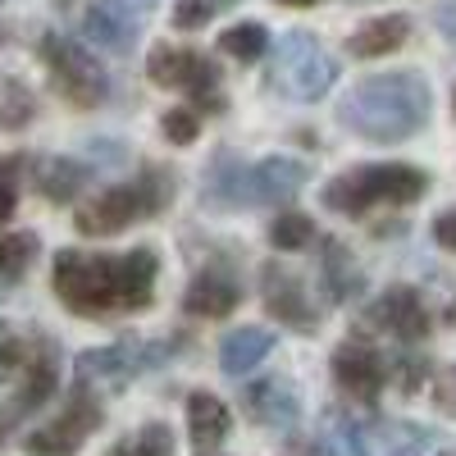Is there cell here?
I'll return each mask as SVG.
<instances>
[{"label": "cell", "mask_w": 456, "mask_h": 456, "mask_svg": "<svg viewBox=\"0 0 456 456\" xmlns=\"http://www.w3.org/2000/svg\"><path fill=\"white\" fill-rule=\"evenodd\" d=\"M37 260V233H5L0 238V279H19Z\"/></svg>", "instance_id": "cell-26"}, {"label": "cell", "mask_w": 456, "mask_h": 456, "mask_svg": "<svg viewBox=\"0 0 456 456\" xmlns=\"http://www.w3.org/2000/svg\"><path fill=\"white\" fill-rule=\"evenodd\" d=\"M270 352H274V333L260 329V324H242V329H233V333L219 338V370H224L228 379H242V374H251Z\"/></svg>", "instance_id": "cell-18"}, {"label": "cell", "mask_w": 456, "mask_h": 456, "mask_svg": "<svg viewBox=\"0 0 456 456\" xmlns=\"http://www.w3.org/2000/svg\"><path fill=\"white\" fill-rule=\"evenodd\" d=\"M356 5H365V0H356Z\"/></svg>", "instance_id": "cell-42"}, {"label": "cell", "mask_w": 456, "mask_h": 456, "mask_svg": "<svg viewBox=\"0 0 456 456\" xmlns=\"http://www.w3.org/2000/svg\"><path fill=\"white\" fill-rule=\"evenodd\" d=\"M238 301H242V288L233 283V274L228 270H201L183 292V311L197 315V320H224V315L238 311Z\"/></svg>", "instance_id": "cell-16"}, {"label": "cell", "mask_w": 456, "mask_h": 456, "mask_svg": "<svg viewBox=\"0 0 456 456\" xmlns=\"http://www.w3.org/2000/svg\"><path fill=\"white\" fill-rule=\"evenodd\" d=\"M32 96H28V87L23 83H5V101H0V124H10V128H19V124H28L32 119Z\"/></svg>", "instance_id": "cell-28"}, {"label": "cell", "mask_w": 456, "mask_h": 456, "mask_svg": "<svg viewBox=\"0 0 456 456\" xmlns=\"http://www.w3.org/2000/svg\"><path fill=\"white\" fill-rule=\"evenodd\" d=\"M178 192V178L160 165H146L137 178L119 183V187H105L101 197H92L87 206H78L73 224H78L83 238H110V233H124V228L142 224V219H156Z\"/></svg>", "instance_id": "cell-4"}, {"label": "cell", "mask_w": 456, "mask_h": 456, "mask_svg": "<svg viewBox=\"0 0 456 456\" xmlns=\"http://www.w3.org/2000/svg\"><path fill=\"white\" fill-rule=\"evenodd\" d=\"M169 356H174L169 338H128V342H114V347L83 352L78 356V379L83 384H101V388H124L133 374L156 370Z\"/></svg>", "instance_id": "cell-9"}, {"label": "cell", "mask_w": 456, "mask_h": 456, "mask_svg": "<svg viewBox=\"0 0 456 456\" xmlns=\"http://www.w3.org/2000/svg\"><path fill=\"white\" fill-rule=\"evenodd\" d=\"M283 456H333V447H329L324 434H315V438H292Z\"/></svg>", "instance_id": "cell-34"}, {"label": "cell", "mask_w": 456, "mask_h": 456, "mask_svg": "<svg viewBox=\"0 0 456 456\" xmlns=\"http://www.w3.org/2000/svg\"><path fill=\"white\" fill-rule=\"evenodd\" d=\"M311 169L292 160V156H270L260 165H233L228 151L215 156V169L201 187V197L219 210H233V206H288L301 187H306Z\"/></svg>", "instance_id": "cell-3"}, {"label": "cell", "mask_w": 456, "mask_h": 456, "mask_svg": "<svg viewBox=\"0 0 456 456\" xmlns=\"http://www.w3.org/2000/svg\"><path fill=\"white\" fill-rule=\"evenodd\" d=\"M96 429H101V402L87 397V393H73L69 406L55 415L51 425L32 429L23 447H28L32 456H73Z\"/></svg>", "instance_id": "cell-10"}, {"label": "cell", "mask_w": 456, "mask_h": 456, "mask_svg": "<svg viewBox=\"0 0 456 456\" xmlns=\"http://www.w3.org/2000/svg\"><path fill=\"white\" fill-rule=\"evenodd\" d=\"M443 384L452 388V393H443V406H456V370H447V379H443Z\"/></svg>", "instance_id": "cell-38"}, {"label": "cell", "mask_w": 456, "mask_h": 456, "mask_svg": "<svg viewBox=\"0 0 456 456\" xmlns=\"http://www.w3.org/2000/svg\"><path fill=\"white\" fill-rule=\"evenodd\" d=\"M361 324L388 333V338H397V342H420V338L429 333V311H425L420 292L406 288V283H397V288H388V292L361 315Z\"/></svg>", "instance_id": "cell-12"}, {"label": "cell", "mask_w": 456, "mask_h": 456, "mask_svg": "<svg viewBox=\"0 0 456 456\" xmlns=\"http://www.w3.org/2000/svg\"><path fill=\"white\" fill-rule=\"evenodd\" d=\"M187 429H192L197 456H210L228 438V429H233V415H228V406L215 393H192L187 397Z\"/></svg>", "instance_id": "cell-20"}, {"label": "cell", "mask_w": 456, "mask_h": 456, "mask_svg": "<svg viewBox=\"0 0 456 456\" xmlns=\"http://www.w3.org/2000/svg\"><path fill=\"white\" fill-rule=\"evenodd\" d=\"M146 78L156 83V87L197 96V105L224 110V96H219V64H215L210 55H201V51H187V46H151V55H146Z\"/></svg>", "instance_id": "cell-8"}, {"label": "cell", "mask_w": 456, "mask_h": 456, "mask_svg": "<svg viewBox=\"0 0 456 456\" xmlns=\"http://www.w3.org/2000/svg\"><path fill=\"white\" fill-rule=\"evenodd\" d=\"M434 23H438V32L447 37V42L456 46V0H443L438 14H434Z\"/></svg>", "instance_id": "cell-36"}, {"label": "cell", "mask_w": 456, "mask_h": 456, "mask_svg": "<svg viewBox=\"0 0 456 456\" xmlns=\"http://www.w3.org/2000/svg\"><path fill=\"white\" fill-rule=\"evenodd\" d=\"M429 114H434V96H429L425 73L415 69L370 73L338 101V124L379 146L415 137L429 124Z\"/></svg>", "instance_id": "cell-2"}, {"label": "cell", "mask_w": 456, "mask_h": 456, "mask_svg": "<svg viewBox=\"0 0 456 456\" xmlns=\"http://www.w3.org/2000/svg\"><path fill=\"white\" fill-rule=\"evenodd\" d=\"M0 46H5V28H0Z\"/></svg>", "instance_id": "cell-41"}, {"label": "cell", "mask_w": 456, "mask_h": 456, "mask_svg": "<svg viewBox=\"0 0 456 456\" xmlns=\"http://www.w3.org/2000/svg\"><path fill=\"white\" fill-rule=\"evenodd\" d=\"M28 365V347H23V338L10 329V324H0V379L14 374Z\"/></svg>", "instance_id": "cell-31"}, {"label": "cell", "mask_w": 456, "mask_h": 456, "mask_svg": "<svg viewBox=\"0 0 456 456\" xmlns=\"http://www.w3.org/2000/svg\"><path fill=\"white\" fill-rule=\"evenodd\" d=\"M160 260L156 251H124V256H92V251H60L55 256V297L73 315H133L156 301Z\"/></svg>", "instance_id": "cell-1"}, {"label": "cell", "mask_w": 456, "mask_h": 456, "mask_svg": "<svg viewBox=\"0 0 456 456\" xmlns=\"http://www.w3.org/2000/svg\"><path fill=\"white\" fill-rule=\"evenodd\" d=\"M60 384V361H55V347H37L28 352V365H23V384L14 388V397L5 402V411H0V438H5L19 420H28V415L42 406Z\"/></svg>", "instance_id": "cell-13"}, {"label": "cell", "mask_w": 456, "mask_h": 456, "mask_svg": "<svg viewBox=\"0 0 456 456\" xmlns=\"http://www.w3.org/2000/svg\"><path fill=\"white\" fill-rule=\"evenodd\" d=\"M14 206H19V178L10 165H0V224L14 215Z\"/></svg>", "instance_id": "cell-33"}, {"label": "cell", "mask_w": 456, "mask_h": 456, "mask_svg": "<svg viewBox=\"0 0 456 456\" xmlns=\"http://www.w3.org/2000/svg\"><path fill=\"white\" fill-rule=\"evenodd\" d=\"M42 60L51 69V83L60 87V96L69 105H83V110L105 105L110 73L96 60V51H87L83 42H73V37H64V32H46L42 37Z\"/></svg>", "instance_id": "cell-7"}, {"label": "cell", "mask_w": 456, "mask_h": 456, "mask_svg": "<svg viewBox=\"0 0 456 456\" xmlns=\"http://www.w3.org/2000/svg\"><path fill=\"white\" fill-rule=\"evenodd\" d=\"M219 51L242 60V64H256L270 51V32H265V23H233V28L219 32Z\"/></svg>", "instance_id": "cell-24"}, {"label": "cell", "mask_w": 456, "mask_h": 456, "mask_svg": "<svg viewBox=\"0 0 456 456\" xmlns=\"http://www.w3.org/2000/svg\"><path fill=\"white\" fill-rule=\"evenodd\" d=\"M333 379L338 388L347 397H361V402H374L379 388L388 384V361L384 352H374L370 342H342V347L333 352Z\"/></svg>", "instance_id": "cell-14"}, {"label": "cell", "mask_w": 456, "mask_h": 456, "mask_svg": "<svg viewBox=\"0 0 456 456\" xmlns=\"http://www.w3.org/2000/svg\"><path fill=\"white\" fill-rule=\"evenodd\" d=\"M425 374H429V365L420 361V356H402V365H397V384H402V393L406 397H415V393H420L425 388Z\"/></svg>", "instance_id": "cell-32"}, {"label": "cell", "mask_w": 456, "mask_h": 456, "mask_svg": "<svg viewBox=\"0 0 456 456\" xmlns=\"http://www.w3.org/2000/svg\"><path fill=\"white\" fill-rule=\"evenodd\" d=\"M406 37H411V19L406 14H384V19H370L352 32V55L361 60H379V55H393L406 46Z\"/></svg>", "instance_id": "cell-21"}, {"label": "cell", "mask_w": 456, "mask_h": 456, "mask_svg": "<svg viewBox=\"0 0 456 456\" xmlns=\"http://www.w3.org/2000/svg\"><path fill=\"white\" fill-rule=\"evenodd\" d=\"M320 279H324V292H329V301H352L361 288H365V279H361V265L352 260V247H342L338 238H329L324 242V256H320Z\"/></svg>", "instance_id": "cell-22"}, {"label": "cell", "mask_w": 456, "mask_h": 456, "mask_svg": "<svg viewBox=\"0 0 456 456\" xmlns=\"http://www.w3.org/2000/svg\"><path fill=\"white\" fill-rule=\"evenodd\" d=\"M83 37L101 51H128L137 42V14L110 5V0H96L83 10Z\"/></svg>", "instance_id": "cell-19"}, {"label": "cell", "mask_w": 456, "mask_h": 456, "mask_svg": "<svg viewBox=\"0 0 456 456\" xmlns=\"http://www.w3.org/2000/svg\"><path fill=\"white\" fill-rule=\"evenodd\" d=\"M87 183H92V169L78 160H42V169H37V192L46 201H73Z\"/></svg>", "instance_id": "cell-23"}, {"label": "cell", "mask_w": 456, "mask_h": 456, "mask_svg": "<svg viewBox=\"0 0 456 456\" xmlns=\"http://www.w3.org/2000/svg\"><path fill=\"white\" fill-rule=\"evenodd\" d=\"M425 169L415 165H352L324 183V206L338 215H365L374 206H411L425 197Z\"/></svg>", "instance_id": "cell-5"}, {"label": "cell", "mask_w": 456, "mask_h": 456, "mask_svg": "<svg viewBox=\"0 0 456 456\" xmlns=\"http://www.w3.org/2000/svg\"><path fill=\"white\" fill-rule=\"evenodd\" d=\"M238 0H178L174 5V28L192 32V28H206L210 19H219L224 10H233Z\"/></svg>", "instance_id": "cell-27"}, {"label": "cell", "mask_w": 456, "mask_h": 456, "mask_svg": "<svg viewBox=\"0 0 456 456\" xmlns=\"http://www.w3.org/2000/svg\"><path fill=\"white\" fill-rule=\"evenodd\" d=\"M242 415L260 429H292L301 420V397L292 388V379H260V384L242 388Z\"/></svg>", "instance_id": "cell-15"}, {"label": "cell", "mask_w": 456, "mask_h": 456, "mask_svg": "<svg viewBox=\"0 0 456 456\" xmlns=\"http://www.w3.org/2000/svg\"><path fill=\"white\" fill-rule=\"evenodd\" d=\"M452 105H456V96H452Z\"/></svg>", "instance_id": "cell-43"}, {"label": "cell", "mask_w": 456, "mask_h": 456, "mask_svg": "<svg viewBox=\"0 0 456 456\" xmlns=\"http://www.w3.org/2000/svg\"><path fill=\"white\" fill-rule=\"evenodd\" d=\"M333 83H338V60L311 32H288L274 51V64H270V87L283 101L306 105V101H320Z\"/></svg>", "instance_id": "cell-6"}, {"label": "cell", "mask_w": 456, "mask_h": 456, "mask_svg": "<svg viewBox=\"0 0 456 456\" xmlns=\"http://www.w3.org/2000/svg\"><path fill=\"white\" fill-rule=\"evenodd\" d=\"M447 456H456V452H447Z\"/></svg>", "instance_id": "cell-44"}, {"label": "cell", "mask_w": 456, "mask_h": 456, "mask_svg": "<svg viewBox=\"0 0 456 456\" xmlns=\"http://www.w3.org/2000/svg\"><path fill=\"white\" fill-rule=\"evenodd\" d=\"M434 242H438L443 251H456V210H443V215L434 219Z\"/></svg>", "instance_id": "cell-35"}, {"label": "cell", "mask_w": 456, "mask_h": 456, "mask_svg": "<svg viewBox=\"0 0 456 456\" xmlns=\"http://www.w3.org/2000/svg\"><path fill=\"white\" fill-rule=\"evenodd\" d=\"M270 242H274V251H301V247L315 242V224L306 215H297V210H283L270 224Z\"/></svg>", "instance_id": "cell-25"}, {"label": "cell", "mask_w": 456, "mask_h": 456, "mask_svg": "<svg viewBox=\"0 0 456 456\" xmlns=\"http://www.w3.org/2000/svg\"><path fill=\"white\" fill-rule=\"evenodd\" d=\"M434 429L411 420H361V456H420Z\"/></svg>", "instance_id": "cell-17"}, {"label": "cell", "mask_w": 456, "mask_h": 456, "mask_svg": "<svg viewBox=\"0 0 456 456\" xmlns=\"http://www.w3.org/2000/svg\"><path fill=\"white\" fill-rule=\"evenodd\" d=\"M110 5H119V10H128V14H137V19H142L146 10H156L160 0H110Z\"/></svg>", "instance_id": "cell-37"}, {"label": "cell", "mask_w": 456, "mask_h": 456, "mask_svg": "<svg viewBox=\"0 0 456 456\" xmlns=\"http://www.w3.org/2000/svg\"><path fill=\"white\" fill-rule=\"evenodd\" d=\"M160 128H165V137L174 146H192L197 133H201V119H197V110H169L160 119Z\"/></svg>", "instance_id": "cell-29"}, {"label": "cell", "mask_w": 456, "mask_h": 456, "mask_svg": "<svg viewBox=\"0 0 456 456\" xmlns=\"http://www.w3.org/2000/svg\"><path fill=\"white\" fill-rule=\"evenodd\" d=\"M260 297H265V311H270L279 324H288L292 333H315L320 329V315L311 306V292H306V279L288 265L270 260L260 270Z\"/></svg>", "instance_id": "cell-11"}, {"label": "cell", "mask_w": 456, "mask_h": 456, "mask_svg": "<svg viewBox=\"0 0 456 456\" xmlns=\"http://www.w3.org/2000/svg\"><path fill=\"white\" fill-rule=\"evenodd\" d=\"M274 5H292V10H306V5H320V0H274Z\"/></svg>", "instance_id": "cell-40"}, {"label": "cell", "mask_w": 456, "mask_h": 456, "mask_svg": "<svg viewBox=\"0 0 456 456\" xmlns=\"http://www.w3.org/2000/svg\"><path fill=\"white\" fill-rule=\"evenodd\" d=\"M105 456H133V438H124V443H114Z\"/></svg>", "instance_id": "cell-39"}, {"label": "cell", "mask_w": 456, "mask_h": 456, "mask_svg": "<svg viewBox=\"0 0 456 456\" xmlns=\"http://www.w3.org/2000/svg\"><path fill=\"white\" fill-rule=\"evenodd\" d=\"M133 456H174L169 425H142V434L133 438Z\"/></svg>", "instance_id": "cell-30"}]
</instances>
